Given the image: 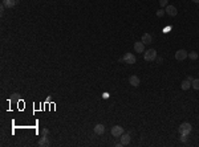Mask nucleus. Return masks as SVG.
Here are the masks:
<instances>
[{"instance_id":"obj_1","label":"nucleus","mask_w":199,"mask_h":147,"mask_svg":"<svg viewBox=\"0 0 199 147\" xmlns=\"http://www.w3.org/2000/svg\"><path fill=\"white\" fill-rule=\"evenodd\" d=\"M191 130H192V126H191V123H189V122L181 123V125H179V129H178V131H179L181 135H187V137L190 135Z\"/></svg>"},{"instance_id":"obj_2","label":"nucleus","mask_w":199,"mask_h":147,"mask_svg":"<svg viewBox=\"0 0 199 147\" xmlns=\"http://www.w3.org/2000/svg\"><path fill=\"white\" fill-rule=\"evenodd\" d=\"M143 58H145V61H148V62H151V61H154V60H157V51L153 48L148 49L146 53H143Z\"/></svg>"},{"instance_id":"obj_3","label":"nucleus","mask_w":199,"mask_h":147,"mask_svg":"<svg viewBox=\"0 0 199 147\" xmlns=\"http://www.w3.org/2000/svg\"><path fill=\"white\" fill-rule=\"evenodd\" d=\"M187 57H189V52L185 49H178L175 52V60H178V61H183Z\"/></svg>"},{"instance_id":"obj_4","label":"nucleus","mask_w":199,"mask_h":147,"mask_svg":"<svg viewBox=\"0 0 199 147\" xmlns=\"http://www.w3.org/2000/svg\"><path fill=\"white\" fill-rule=\"evenodd\" d=\"M110 133H112V135H113L114 138H118V137H121V135H122V134H124L125 131H124V127L120 126V125H117V126H113V127H112Z\"/></svg>"},{"instance_id":"obj_5","label":"nucleus","mask_w":199,"mask_h":147,"mask_svg":"<svg viewBox=\"0 0 199 147\" xmlns=\"http://www.w3.org/2000/svg\"><path fill=\"white\" fill-rule=\"evenodd\" d=\"M124 61H125V64L133 65V64H135V61H137V58H135V56H134L133 53H125V56H124Z\"/></svg>"},{"instance_id":"obj_6","label":"nucleus","mask_w":199,"mask_h":147,"mask_svg":"<svg viewBox=\"0 0 199 147\" xmlns=\"http://www.w3.org/2000/svg\"><path fill=\"white\" fill-rule=\"evenodd\" d=\"M166 13L169 15V16H171V17H174V16H177L178 15V9H177V7L175 5H166Z\"/></svg>"},{"instance_id":"obj_7","label":"nucleus","mask_w":199,"mask_h":147,"mask_svg":"<svg viewBox=\"0 0 199 147\" xmlns=\"http://www.w3.org/2000/svg\"><path fill=\"white\" fill-rule=\"evenodd\" d=\"M134 51H135V53H145V44L142 41H135L134 42Z\"/></svg>"},{"instance_id":"obj_8","label":"nucleus","mask_w":199,"mask_h":147,"mask_svg":"<svg viewBox=\"0 0 199 147\" xmlns=\"http://www.w3.org/2000/svg\"><path fill=\"white\" fill-rule=\"evenodd\" d=\"M129 84H130L131 86H134V88H137V86H139V84H141V80H139V77L133 74L129 77Z\"/></svg>"},{"instance_id":"obj_9","label":"nucleus","mask_w":199,"mask_h":147,"mask_svg":"<svg viewBox=\"0 0 199 147\" xmlns=\"http://www.w3.org/2000/svg\"><path fill=\"white\" fill-rule=\"evenodd\" d=\"M93 131H94V134H97V135H102V134L105 133V126L101 125V123H97L96 126L93 127Z\"/></svg>"},{"instance_id":"obj_10","label":"nucleus","mask_w":199,"mask_h":147,"mask_svg":"<svg viewBox=\"0 0 199 147\" xmlns=\"http://www.w3.org/2000/svg\"><path fill=\"white\" fill-rule=\"evenodd\" d=\"M141 41L143 44H151V42H153V36H151L150 33H143L142 34Z\"/></svg>"},{"instance_id":"obj_11","label":"nucleus","mask_w":199,"mask_h":147,"mask_svg":"<svg viewBox=\"0 0 199 147\" xmlns=\"http://www.w3.org/2000/svg\"><path fill=\"white\" fill-rule=\"evenodd\" d=\"M121 143L124 144V146H127V144L130 143V134L129 133L122 134V135H121Z\"/></svg>"},{"instance_id":"obj_12","label":"nucleus","mask_w":199,"mask_h":147,"mask_svg":"<svg viewBox=\"0 0 199 147\" xmlns=\"http://www.w3.org/2000/svg\"><path fill=\"white\" fill-rule=\"evenodd\" d=\"M19 0H3V5L5 8H14Z\"/></svg>"},{"instance_id":"obj_13","label":"nucleus","mask_w":199,"mask_h":147,"mask_svg":"<svg viewBox=\"0 0 199 147\" xmlns=\"http://www.w3.org/2000/svg\"><path fill=\"white\" fill-rule=\"evenodd\" d=\"M39 146H49V140H48V137L47 135H43L41 138H40V140L37 142Z\"/></svg>"},{"instance_id":"obj_14","label":"nucleus","mask_w":199,"mask_h":147,"mask_svg":"<svg viewBox=\"0 0 199 147\" xmlns=\"http://www.w3.org/2000/svg\"><path fill=\"white\" fill-rule=\"evenodd\" d=\"M190 88H191V82H190L189 80L182 81V84H181V89H182V90H189Z\"/></svg>"},{"instance_id":"obj_15","label":"nucleus","mask_w":199,"mask_h":147,"mask_svg":"<svg viewBox=\"0 0 199 147\" xmlns=\"http://www.w3.org/2000/svg\"><path fill=\"white\" fill-rule=\"evenodd\" d=\"M191 86L195 90H199V78H194V81L191 82Z\"/></svg>"},{"instance_id":"obj_16","label":"nucleus","mask_w":199,"mask_h":147,"mask_svg":"<svg viewBox=\"0 0 199 147\" xmlns=\"http://www.w3.org/2000/svg\"><path fill=\"white\" fill-rule=\"evenodd\" d=\"M198 57H199V55L196 53V52H190V53H189V58H190V60H196Z\"/></svg>"},{"instance_id":"obj_17","label":"nucleus","mask_w":199,"mask_h":147,"mask_svg":"<svg viewBox=\"0 0 199 147\" xmlns=\"http://www.w3.org/2000/svg\"><path fill=\"white\" fill-rule=\"evenodd\" d=\"M165 13H166V11H165V9H162V8L157 11V16H158V17H163V16H165Z\"/></svg>"},{"instance_id":"obj_18","label":"nucleus","mask_w":199,"mask_h":147,"mask_svg":"<svg viewBox=\"0 0 199 147\" xmlns=\"http://www.w3.org/2000/svg\"><path fill=\"white\" fill-rule=\"evenodd\" d=\"M167 1L169 0H159V5H161V7H166V5H169Z\"/></svg>"},{"instance_id":"obj_19","label":"nucleus","mask_w":199,"mask_h":147,"mask_svg":"<svg viewBox=\"0 0 199 147\" xmlns=\"http://www.w3.org/2000/svg\"><path fill=\"white\" fill-rule=\"evenodd\" d=\"M19 99V94H12V98H11V102H15Z\"/></svg>"},{"instance_id":"obj_20","label":"nucleus","mask_w":199,"mask_h":147,"mask_svg":"<svg viewBox=\"0 0 199 147\" xmlns=\"http://www.w3.org/2000/svg\"><path fill=\"white\" fill-rule=\"evenodd\" d=\"M41 134H43V135H47V137H48L49 130H48V129H43V130H41Z\"/></svg>"},{"instance_id":"obj_21","label":"nucleus","mask_w":199,"mask_h":147,"mask_svg":"<svg viewBox=\"0 0 199 147\" xmlns=\"http://www.w3.org/2000/svg\"><path fill=\"white\" fill-rule=\"evenodd\" d=\"M181 140L182 142H187V135H181Z\"/></svg>"},{"instance_id":"obj_22","label":"nucleus","mask_w":199,"mask_h":147,"mask_svg":"<svg viewBox=\"0 0 199 147\" xmlns=\"http://www.w3.org/2000/svg\"><path fill=\"white\" fill-rule=\"evenodd\" d=\"M186 80H189L190 82H192V81H194V78H192L191 76H187V78H186Z\"/></svg>"},{"instance_id":"obj_23","label":"nucleus","mask_w":199,"mask_h":147,"mask_svg":"<svg viewBox=\"0 0 199 147\" xmlns=\"http://www.w3.org/2000/svg\"><path fill=\"white\" fill-rule=\"evenodd\" d=\"M102 97H104V98H109V93H104Z\"/></svg>"},{"instance_id":"obj_24","label":"nucleus","mask_w":199,"mask_h":147,"mask_svg":"<svg viewBox=\"0 0 199 147\" xmlns=\"http://www.w3.org/2000/svg\"><path fill=\"white\" fill-rule=\"evenodd\" d=\"M194 3H196V4H199V0H192Z\"/></svg>"}]
</instances>
